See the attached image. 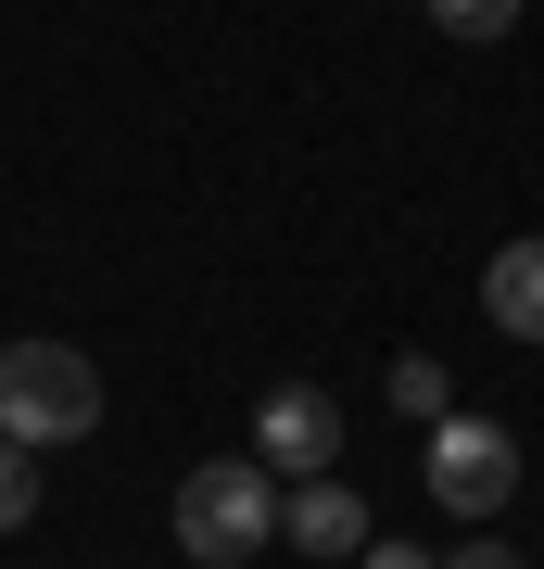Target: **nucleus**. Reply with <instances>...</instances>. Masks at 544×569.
<instances>
[{
	"instance_id": "nucleus-1",
	"label": "nucleus",
	"mask_w": 544,
	"mask_h": 569,
	"mask_svg": "<svg viewBox=\"0 0 544 569\" xmlns=\"http://www.w3.org/2000/svg\"><path fill=\"white\" fill-rule=\"evenodd\" d=\"M279 545V468L266 456H202L178 481V557L190 569H254Z\"/></svg>"
},
{
	"instance_id": "nucleus-2",
	"label": "nucleus",
	"mask_w": 544,
	"mask_h": 569,
	"mask_svg": "<svg viewBox=\"0 0 544 569\" xmlns=\"http://www.w3.org/2000/svg\"><path fill=\"white\" fill-rule=\"evenodd\" d=\"M101 430V367L77 342H13L0 355V443L51 456V443H89Z\"/></svg>"
},
{
	"instance_id": "nucleus-3",
	"label": "nucleus",
	"mask_w": 544,
	"mask_h": 569,
	"mask_svg": "<svg viewBox=\"0 0 544 569\" xmlns=\"http://www.w3.org/2000/svg\"><path fill=\"white\" fill-rule=\"evenodd\" d=\"M431 493H444L456 519H494L506 493H520V443H506V418H431Z\"/></svg>"
},
{
	"instance_id": "nucleus-4",
	"label": "nucleus",
	"mask_w": 544,
	"mask_h": 569,
	"mask_svg": "<svg viewBox=\"0 0 544 569\" xmlns=\"http://www.w3.org/2000/svg\"><path fill=\"white\" fill-rule=\"evenodd\" d=\"M254 456L279 468V481H329V456H343V406H329L317 380H279L254 418Z\"/></svg>"
},
{
	"instance_id": "nucleus-5",
	"label": "nucleus",
	"mask_w": 544,
	"mask_h": 569,
	"mask_svg": "<svg viewBox=\"0 0 544 569\" xmlns=\"http://www.w3.org/2000/svg\"><path fill=\"white\" fill-rule=\"evenodd\" d=\"M279 531H291L304 557H367V545H380L367 493H343V481H304V493H279Z\"/></svg>"
},
{
	"instance_id": "nucleus-6",
	"label": "nucleus",
	"mask_w": 544,
	"mask_h": 569,
	"mask_svg": "<svg viewBox=\"0 0 544 569\" xmlns=\"http://www.w3.org/2000/svg\"><path fill=\"white\" fill-rule=\"evenodd\" d=\"M482 317L506 329V342H544V241H506L482 266Z\"/></svg>"
},
{
	"instance_id": "nucleus-7",
	"label": "nucleus",
	"mask_w": 544,
	"mask_h": 569,
	"mask_svg": "<svg viewBox=\"0 0 544 569\" xmlns=\"http://www.w3.org/2000/svg\"><path fill=\"white\" fill-rule=\"evenodd\" d=\"M393 406H405V418H456V380H444V355H393Z\"/></svg>"
},
{
	"instance_id": "nucleus-8",
	"label": "nucleus",
	"mask_w": 544,
	"mask_h": 569,
	"mask_svg": "<svg viewBox=\"0 0 544 569\" xmlns=\"http://www.w3.org/2000/svg\"><path fill=\"white\" fill-rule=\"evenodd\" d=\"M431 26H444V39H506L520 0H431Z\"/></svg>"
},
{
	"instance_id": "nucleus-9",
	"label": "nucleus",
	"mask_w": 544,
	"mask_h": 569,
	"mask_svg": "<svg viewBox=\"0 0 544 569\" xmlns=\"http://www.w3.org/2000/svg\"><path fill=\"white\" fill-rule=\"evenodd\" d=\"M26 519H39V456L0 443V531H26Z\"/></svg>"
},
{
	"instance_id": "nucleus-10",
	"label": "nucleus",
	"mask_w": 544,
	"mask_h": 569,
	"mask_svg": "<svg viewBox=\"0 0 544 569\" xmlns=\"http://www.w3.org/2000/svg\"><path fill=\"white\" fill-rule=\"evenodd\" d=\"M355 569H444V557H418V545H367Z\"/></svg>"
},
{
	"instance_id": "nucleus-11",
	"label": "nucleus",
	"mask_w": 544,
	"mask_h": 569,
	"mask_svg": "<svg viewBox=\"0 0 544 569\" xmlns=\"http://www.w3.org/2000/svg\"><path fill=\"white\" fill-rule=\"evenodd\" d=\"M444 569H520V557H506V545H494V531H482V545H456Z\"/></svg>"
}]
</instances>
